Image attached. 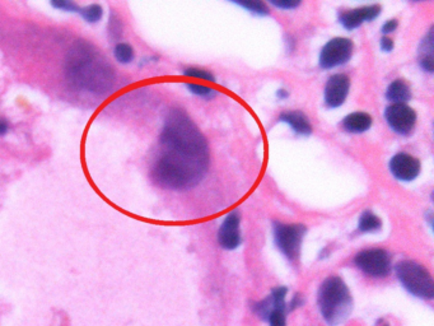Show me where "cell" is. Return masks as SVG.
Masks as SVG:
<instances>
[{"label":"cell","instance_id":"1","mask_svg":"<svg viewBox=\"0 0 434 326\" xmlns=\"http://www.w3.org/2000/svg\"><path fill=\"white\" fill-rule=\"evenodd\" d=\"M69 82L78 88L92 93H107L116 82L115 70L91 43L76 42L65 61Z\"/></svg>","mask_w":434,"mask_h":326},{"label":"cell","instance_id":"2","mask_svg":"<svg viewBox=\"0 0 434 326\" xmlns=\"http://www.w3.org/2000/svg\"><path fill=\"white\" fill-rule=\"evenodd\" d=\"M159 142L166 151L210 161L207 138L183 110L174 109L168 112Z\"/></svg>","mask_w":434,"mask_h":326},{"label":"cell","instance_id":"3","mask_svg":"<svg viewBox=\"0 0 434 326\" xmlns=\"http://www.w3.org/2000/svg\"><path fill=\"white\" fill-rule=\"evenodd\" d=\"M209 163L210 161L165 151L156 161L152 176L156 184L165 189L186 190L200 184L208 172Z\"/></svg>","mask_w":434,"mask_h":326},{"label":"cell","instance_id":"4","mask_svg":"<svg viewBox=\"0 0 434 326\" xmlns=\"http://www.w3.org/2000/svg\"><path fill=\"white\" fill-rule=\"evenodd\" d=\"M318 309L329 325L336 326L347 320L353 309L351 291L340 276L326 278L318 288Z\"/></svg>","mask_w":434,"mask_h":326},{"label":"cell","instance_id":"5","mask_svg":"<svg viewBox=\"0 0 434 326\" xmlns=\"http://www.w3.org/2000/svg\"><path fill=\"white\" fill-rule=\"evenodd\" d=\"M395 273L402 287L422 300L434 297V282L429 270L413 260H401L395 265Z\"/></svg>","mask_w":434,"mask_h":326},{"label":"cell","instance_id":"6","mask_svg":"<svg viewBox=\"0 0 434 326\" xmlns=\"http://www.w3.org/2000/svg\"><path fill=\"white\" fill-rule=\"evenodd\" d=\"M274 243L279 251L289 261H297L301 255L302 243L307 232V228L301 223L287 225V223H274Z\"/></svg>","mask_w":434,"mask_h":326},{"label":"cell","instance_id":"7","mask_svg":"<svg viewBox=\"0 0 434 326\" xmlns=\"http://www.w3.org/2000/svg\"><path fill=\"white\" fill-rule=\"evenodd\" d=\"M355 267L372 278H384L391 273V255L384 249L360 251L354 258Z\"/></svg>","mask_w":434,"mask_h":326},{"label":"cell","instance_id":"8","mask_svg":"<svg viewBox=\"0 0 434 326\" xmlns=\"http://www.w3.org/2000/svg\"><path fill=\"white\" fill-rule=\"evenodd\" d=\"M354 45L351 39L335 37L321 49L318 64L322 69H334L342 67L351 60Z\"/></svg>","mask_w":434,"mask_h":326},{"label":"cell","instance_id":"9","mask_svg":"<svg viewBox=\"0 0 434 326\" xmlns=\"http://www.w3.org/2000/svg\"><path fill=\"white\" fill-rule=\"evenodd\" d=\"M384 117L396 134L408 135L417 124V112L406 103H393L384 110Z\"/></svg>","mask_w":434,"mask_h":326},{"label":"cell","instance_id":"10","mask_svg":"<svg viewBox=\"0 0 434 326\" xmlns=\"http://www.w3.org/2000/svg\"><path fill=\"white\" fill-rule=\"evenodd\" d=\"M420 161L405 152H400L390 159L391 174L402 183L414 181L420 174Z\"/></svg>","mask_w":434,"mask_h":326},{"label":"cell","instance_id":"11","mask_svg":"<svg viewBox=\"0 0 434 326\" xmlns=\"http://www.w3.org/2000/svg\"><path fill=\"white\" fill-rule=\"evenodd\" d=\"M351 90V79L345 74H334L327 79L324 100L329 109H338L347 100Z\"/></svg>","mask_w":434,"mask_h":326},{"label":"cell","instance_id":"12","mask_svg":"<svg viewBox=\"0 0 434 326\" xmlns=\"http://www.w3.org/2000/svg\"><path fill=\"white\" fill-rule=\"evenodd\" d=\"M241 217L238 212H231L223 221L218 231V243L226 250L237 249L241 243V232H240Z\"/></svg>","mask_w":434,"mask_h":326},{"label":"cell","instance_id":"13","mask_svg":"<svg viewBox=\"0 0 434 326\" xmlns=\"http://www.w3.org/2000/svg\"><path fill=\"white\" fill-rule=\"evenodd\" d=\"M381 9H382L381 6L372 4V6H364V7L340 12L339 13V22L345 30L353 31L363 23L376 19L381 13Z\"/></svg>","mask_w":434,"mask_h":326},{"label":"cell","instance_id":"14","mask_svg":"<svg viewBox=\"0 0 434 326\" xmlns=\"http://www.w3.org/2000/svg\"><path fill=\"white\" fill-rule=\"evenodd\" d=\"M287 294H288V288L287 287L280 285L278 288H274L267 298L255 305V312L259 315L260 318L267 321V315L273 309H287V303H285Z\"/></svg>","mask_w":434,"mask_h":326},{"label":"cell","instance_id":"15","mask_svg":"<svg viewBox=\"0 0 434 326\" xmlns=\"http://www.w3.org/2000/svg\"><path fill=\"white\" fill-rule=\"evenodd\" d=\"M279 120L291 126L296 134L303 136L312 134V125L309 123V119L302 111H285L279 116Z\"/></svg>","mask_w":434,"mask_h":326},{"label":"cell","instance_id":"16","mask_svg":"<svg viewBox=\"0 0 434 326\" xmlns=\"http://www.w3.org/2000/svg\"><path fill=\"white\" fill-rule=\"evenodd\" d=\"M372 124H373L372 116L367 112H362V111L349 114L348 116L344 117V120L342 121L344 130H347L348 133H353V134L366 133L371 129Z\"/></svg>","mask_w":434,"mask_h":326},{"label":"cell","instance_id":"17","mask_svg":"<svg viewBox=\"0 0 434 326\" xmlns=\"http://www.w3.org/2000/svg\"><path fill=\"white\" fill-rule=\"evenodd\" d=\"M419 64L423 70L433 73V28L428 31L419 48Z\"/></svg>","mask_w":434,"mask_h":326},{"label":"cell","instance_id":"18","mask_svg":"<svg viewBox=\"0 0 434 326\" xmlns=\"http://www.w3.org/2000/svg\"><path fill=\"white\" fill-rule=\"evenodd\" d=\"M386 99L393 103H406L411 99L409 85L402 79H395L387 87Z\"/></svg>","mask_w":434,"mask_h":326},{"label":"cell","instance_id":"19","mask_svg":"<svg viewBox=\"0 0 434 326\" xmlns=\"http://www.w3.org/2000/svg\"><path fill=\"white\" fill-rule=\"evenodd\" d=\"M382 221L371 210H364L358 221V231L360 234H375L381 231Z\"/></svg>","mask_w":434,"mask_h":326},{"label":"cell","instance_id":"20","mask_svg":"<svg viewBox=\"0 0 434 326\" xmlns=\"http://www.w3.org/2000/svg\"><path fill=\"white\" fill-rule=\"evenodd\" d=\"M114 52H115L117 61L121 64H129L133 61L134 50L129 43H124V42L117 43Z\"/></svg>","mask_w":434,"mask_h":326},{"label":"cell","instance_id":"21","mask_svg":"<svg viewBox=\"0 0 434 326\" xmlns=\"http://www.w3.org/2000/svg\"><path fill=\"white\" fill-rule=\"evenodd\" d=\"M79 13L88 23H97L103 16V9L100 4H91L88 7L81 8Z\"/></svg>","mask_w":434,"mask_h":326},{"label":"cell","instance_id":"22","mask_svg":"<svg viewBox=\"0 0 434 326\" xmlns=\"http://www.w3.org/2000/svg\"><path fill=\"white\" fill-rule=\"evenodd\" d=\"M236 4L247 9L249 12L256 14V16H267L270 13L267 4L262 3V1H254V0H251V1H236Z\"/></svg>","mask_w":434,"mask_h":326},{"label":"cell","instance_id":"23","mask_svg":"<svg viewBox=\"0 0 434 326\" xmlns=\"http://www.w3.org/2000/svg\"><path fill=\"white\" fill-rule=\"evenodd\" d=\"M184 74L190 78H196V79H203V81H208V82H216V77L213 76L209 70L200 69V68H186L184 70Z\"/></svg>","mask_w":434,"mask_h":326},{"label":"cell","instance_id":"24","mask_svg":"<svg viewBox=\"0 0 434 326\" xmlns=\"http://www.w3.org/2000/svg\"><path fill=\"white\" fill-rule=\"evenodd\" d=\"M287 309H274L267 315L269 326H287Z\"/></svg>","mask_w":434,"mask_h":326},{"label":"cell","instance_id":"25","mask_svg":"<svg viewBox=\"0 0 434 326\" xmlns=\"http://www.w3.org/2000/svg\"><path fill=\"white\" fill-rule=\"evenodd\" d=\"M186 87L190 92L196 94V96L204 97V99H213L217 94V91L211 90L210 87H207V85H203V84L187 83Z\"/></svg>","mask_w":434,"mask_h":326},{"label":"cell","instance_id":"26","mask_svg":"<svg viewBox=\"0 0 434 326\" xmlns=\"http://www.w3.org/2000/svg\"><path fill=\"white\" fill-rule=\"evenodd\" d=\"M51 6L60 10H65V12H81V8L76 6V3L69 1V0H56V1H51Z\"/></svg>","mask_w":434,"mask_h":326},{"label":"cell","instance_id":"27","mask_svg":"<svg viewBox=\"0 0 434 326\" xmlns=\"http://www.w3.org/2000/svg\"><path fill=\"white\" fill-rule=\"evenodd\" d=\"M270 3L276 8L285 9V10H292V9L298 8L301 6V1H293V0H288V1L287 0H282V1L271 0Z\"/></svg>","mask_w":434,"mask_h":326},{"label":"cell","instance_id":"28","mask_svg":"<svg viewBox=\"0 0 434 326\" xmlns=\"http://www.w3.org/2000/svg\"><path fill=\"white\" fill-rule=\"evenodd\" d=\"M397 26H399V22H397L396 19H390V21H387V22L382 26L381 32L384 34H393V31H396Z\"/></svg>","mask_w":434,"mask_h":326},{"label":"cell","instance_id":"29","mask_svg":"<svg viewBox=\"0 0 434 326\" xmlns=\"http://www.w3.org/2000/svg\"><path fill=\"white\" fill-rule=\"evenodd\" d=\"M380 45H381V50L384 51V52H391L393 46H395L393 40L390 37H382Z\"/></svg>","mask_w":434,"mask_h":326},{"label":"cell","instance_id":"30","mask_svg":"<svg viewBox=\"0 0 434 326\" xmlns=\"http://www.w3.org/2000/svg\"><path fill=\"white\" fill-rule=\"evenodd\" d=\"M302 303H303V301H302L301 296H300V294H296V296L293 297L292 302H291L289 309H297V307L302 306Z\"/></svg>","mask_w":434,"mask_h":326},{"label":"cell","instance_id":"31","mask_svg":"<svg viewBox=\"0 0 434 326\" xmlns=\"http://www.w3.org/2000/svg\"><path fill=\"white\" fill-rule=\"evenodd\" d=\"M8 132V124L4 120H0V135H4Z\"/></svg>","mask_w":434,"mask_h":326},{"label":"cell","instance_id":"32","mask_svg":"<svg viewBox=\"0 0 434 326\" xmlns=\"http://www.w3.org/2000/svg\"><path fill=\"white\" fill-rule=\"evenodd\" d=\"M276 96H278L279 100H285V99L289 96V93L287 92L285 90H279V91L276 92Z\"/></svg>","mask_w":434,"mask_h":326}]
</instances>
